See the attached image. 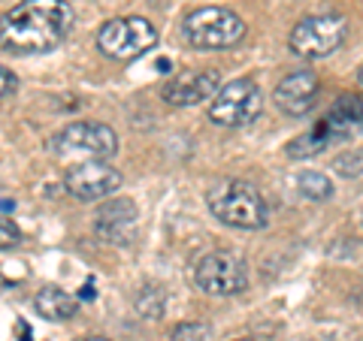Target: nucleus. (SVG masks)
Instances as JSON below:
<instances>
[{
	"label": "nucleus",
	"mask_w": 363,
	"mask_h": 341,
	"mask_svg": "<svg viewBox=\"0 0 363 341\" xmlns=\"http://www.w3.org/2000/svg\"><path fill=\"white\" fill-rule=\"evenodd\" d=\"M73 18L67 0H21L0 18V45L13 54H45L67 40Z\"/></svg>",
	"instance_id": "1"
},
{
	"label": "nucleus",
	"mask_w": 363,
	"mask_h": 341,
	"mask_svg": "<svg viewBox=\"0 0 363 341\" xmlns=\"http://www.w3.org/2000/svg\"><path fill=\"white\" fill-rule=\"evenodd\" d=\"M206 206L224 226H233V230H264L269 218L260 190L242 178L218 181L206 193Z\"/></svg>",
	"instance_id": "2"
},
{
	"label": "nucleus",
	"mask_w": 363,
	"mask_h": 341,
	"mask_svg": "<svg viewBox=\"0 0 363 341\" xmlns=\"http://www.w3.org/2000/svg\"><path fill=\"white\" fill-rule=\"evenodd\" d=\"M182 37L200 52L230 49L245 37V21L224 6H200L182 18Z\"/></svg>",
	"instance_id": "3"
},
{
	"label": "nucleus",
	"mask_w": 363,
	"mask_h": 341,
	"mask_svg": "<svg viewBox=\"0 0 363 341\" xmlns=\"http://www.w3.org/2000/svg\"><path fill=\"white\" fill-rule=\"evenodd\" d=\"M348 33V21L336 13H321V16H306L300 18L291 30V52L303 61H321L345 42Z\"/></svg>",
	"instance_id": "4"
},
{
	"label": "nucleus",
	"mask_w": 363,
	"mask_h": 341,
	"mask_svg": "<svg viewBox=\"0 0 363 341\" xmlns=\"http://www.w3.org/2000/svg\"><path fill=\"white\" fill-rule=\"evenodd\" d=\"M157 45V28L143 16H128V18H109L106 25L97 30V49L112 61H130L140 58Z\"/></svg>",
	"instance_id": "5"
},
{
	"label": "nucleus",
	"mask_w": 363,
	"mask_h": 341,
	"mask_svg": "<svg viewBox=\"0 0 363 341\" xmlns=\"http://www.w3.org/2000/svg\"><path fill=\"white\" fill-rule=\"evenodd\" d=\"M260 109H264V94L255 79H233L230 85H224L215 91L212 103H209V121L218 127H245L252 124Z\"/></svg>",
	"instance_id": "6"
},
{
	"label": "nucleus",
	"mask_w": 363,
	"mask_h": 341,
	"mask_svg": "<svg viewBox=\"0 0 363 341\" xmlns=\"http://www.w3.org/2000/svg\"><path fill=\"white\" fill-rule=\"evenodd\" d=\"M194 284L209 296H236L248 287V269L230 251H209L194 263Z\"/></svg>",
	"instance_id": "7"
},
{
	"label": "nucleus",
	"mask_w": 363,
	"mask_h": 341,
	"mask_svg": "<svg viewBox=\"0 0 363 341\" xmlns=\"http://www.w3.org/2000/svg\"><path fill=\"white\" fill-rule=\"evenodd\" d=\"M121 181H124L121 173L116 166H109L106 161H85L64 173V187L79 202L106 200L121 187Z\"/></svg>",
	"instance_id": "8"
},
{
	"label": "nucleus",
	"mask_w": 363,
	"mask_h": 341,
	"mask_svg": "<svg viewBox=\"0 0 363 341\" xmlns=\"http://www.w3.org/2000/svg\"><path fill=\"white\" fill-rule=\"evenodd\" d=\"M52 145L58 151H82V154H91L94 161H106V157L118 151V136L109 124L76 121V124H67L52 139Z\"/></svg>",
	"instance_id": "9"
},
{
	"label": "nucleus",
	"mask_w": 363,
	"mask_h": 341,
	"mask_svg": "<svg viewBox=\"0 0 363 341\" xmlns=\"http://www.w3.org/2000/svg\"><path fill=\"white\" fill-rule=\"evenodd\" d=\"M136 221H140V209H136V202L128 200V197H112L94 214V233H97L100 242L128 245L133 230H136Z\"/></svg>",
	"instance_id": "10"
},
{
	"label": "nucleus",
	"mask_w": 363,
	"mask_h": 341,
	"mask_svg": "<svg viewBox=\"0 0 363 341\" xmlns=\"http://www.w3.org/2000/svg\"><path fill=\"white\" fill-rule=\"evenodd\" d=\"M221 85L218 70H191L167 79L161 88V97L169 106H197L215 97V91Z\"/></svg>",
	"instance_id": "11"
},
{
	"label": "nucleus",
	"mask_w": 363,
	"mask_h": 341,
	"mask_svg": "<svg viewBox=\"0 0 363 341\" xmlns=\"http://www.w3.org/2000/svg\"><path fill=\"white\" fill-rule=\"evenodd\" d=\"M318 91H321V79H318V73L312 70H294L288 73L281 82L276 85V91H272V100H276V106L285 112V115H306L315 100H318Z\"/></svg>",
	"instance_id": "12"
},
{
	"label": "nucleus",
	"mask_w": 363,
	"mask_h": 341,
	"mask_svg": "<svg viewBox=\"0 0 363 341\" xmlns=\"http://www.w3.org/2000/svg\"><path fill=\"white\" fill-rule=\"evenodd\" d=\"M345 139H351V136L339 127L336 121H330V118H321L318 124H312L306 133H300V136H294V139L285 145L288 149V157H315V154H321L327 145H336V142H345Z\"/></svg>",
	"instance_id": "13"
},
{
	"label": "nucleus",
	"mask_w": 363,
	"mask_h": 341,
	"mask_svg": "<svg viewBox=\"0 0 363 341\" xmlns=\"http://www.w3.org/2000/svg\"><path fill=\"white\" fill-rule=\"evenodd\" d=\"M33 305H37V314L45 317L49 323H64L70 317H76L79 311V299L73 293H67L64 287H43L37 293V299H33Z\"/></svg>",
	"instance_id": "14"
},
{
	"label": "nucleus",
	"mask_w": 363,
	"mask_h": 341,
	"mask_svg": "<svg viewBox=\"0 0 363 341\" xmlns=\"http://www.w3.org/2000/svg\"><path fill=\"white\" fill-rule=\"evenodd\" d=\"M327 118L336 121L348 136L360 133V130H363V97H357V94H342V97H339L336 103L330 106Z\"/></svg>",
	"instance_id": "15"
},
{
	"label": "nucleus",
	"mask_w": 363,
	"mask_h": 341,
	"mask_svg": "<svg viewBox=\"0 0 363 341\" xmlns=\"http://www.w3.org/2000/svg\"><path fill=\"white\" fill-rule=\"evenodd\" d=\"M133 308L140 317H145V320H161L164 311H167V296L161 287H155V284H145V287L136 293L133 299Z\"/></svg>",
	"instance_id": "16"
},
{
	"label": "nucleus",
	"mask_w": 363,
	"mask_h": 341,
	"mask_svg": "<svg viewBox=\"0 0 363 341\" xmlns=\"http://www.w3.org/2000/svg\"><path fill=\"white\" fill-rule=\"evenodd\" d=\"M297 190L300 197L312 200V202H324L333 197V181L324 173H300L297 175Z\"/></svg>",
	"instance_id": "17"
},
{
	"label": "nucleus",
	"mask_w": 363,
	"mask_h": 341,
	"mask_svg": "<svg viewBox=\"0 0 363 341\" xmlns=\"http://www.w3.org/2000/svg\"><path fill=\"white\" fill-rule=\"evenodd\" d=\"M333 173H339V175H345V178H357L360 173H363V151L360 149H348V151H342L333 161Z\"/></svg>",
	"instance_id": "18"
},
{
	"label": "nucleus",
	"mask_w": 363,
	"mask_h": 341,
	"mask_svg": "<svg viewBox=\"0 0 363 341\" xmlns=\"http://www.w3.org/2000/svg\"><path fill=\"white\" fill-rule=\"evenodd\" d=\"M212 338V329L206 323H179L173 329L169 341H209Z\"/></svg>",
	"instance_id": "19"
},
{
	"label": "nucleus",
	"mask_w": 363,
	"mask_h": 341,
	"mask_svg": "<svg viewBox=\"0 0 363 341\" xmlns=\"http://www.w3.org/2000/svg\"><path fill=\"white\" fill-rule=\"evenodd\" d=\"M21 242V230L16 226V221L9 218H0V251H9Z\"/></svg>",
	"instance_id": "20"
},
{
	"label": "nucleus",
	"mask_w": 363,
	"mask_h": 341,
	"mask_svg": "<svg viewBox=\"0 0 363 341\" xmlns=\"http://www.w3.org/2000/svg\"><path fill=\"white\" fill-rule=\"evenodd\" d=\"M18 88V82H16V76H13V70H6L4 64H0V100L4 97H9L13 91Z\"/></svg>",
	"instance_id": "21"
},
{
	"label": "nucleus",
	"mask_w": 363,
	"mask_h": 341,
	"mask_svg": "<svg viewBox=\"0 0 363 341\" xmlns=\"http://www.w3.org/2000/svg\"><path fill=\"white\" fill-rule=\"evenodd\" d=\"M79 296H82V299H94V290H91V287H82V290H79Z\"/></svg>",
	"instance_id": "22"
},
{
	"label": "nucleus",
	"mask_w": 363,
	"mask_h": 341,
	"mask_svg": "<svg viewBox=\"0 0 363 341\" xmlns=\"http://www.w3.org/2000/svg\"><path fill=\"white\" fill-rule=\"evenodd\" d=\"M0 209L9 212V209H16V202H13V200H4V202H0Z\"/></svg>",
	"instance_id": "23"
},
{
	"label": "nucleus",
	"mask_w": 363,
	"mask_h": 341,
	"mask_svg": "<svg viewBox=\"0 0 363 341\" xmlns=\"http://www.w3.org/2000/svg\"><path fill=\"white\" fill-rule=\"evenodd\" d=\"M357 82H360V85H363V64H360V67H357Z\"/></svg>",
	"instance_id": "24"
},
{
	"label": "nucleus",
	"mask_w": 363,
	"mask_h": 341,
	"mask_svg": "<svg viewBox=\"0 0 363 341\" xmlns=\"http://www.w3.org/2000/svg\"><path fill=\"white\" fill-rule=\"evenodd\" d=\"M82 341H109V338H104V335H94V338H82Z\"/></svg>",
	"instance_id": "25"
},
{
	"label": "nucleus",
	"mask_w": 363,
	"mask_h": 341,
	"mask_svg": "<svg viewBox=\"0 0 363 341\" xmlns=\"http://www.w3.org/2000/svg\"><path fill=\"white\" fill-rule=\"evenodd\" d=\"M236 341H255V338H236Z\"/></svg>",
	"instance_id": "26"
},
{
	"label": "nucleus",
	"mask_w": 363,
	"mask_h": 341,
	"mask_svg": "<svg viewBox=\"0 0 363 341\" xmlns=\"http://www.w3.org/2000/svg\"><path fill=\"white\" fill-rule=\"evenodd\" d=\"M360 226H363V214H360Z\"/></svg>",
	"instance_id": "27"
}]
</instances>
